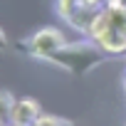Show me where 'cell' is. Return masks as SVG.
<instances>
[{"label":"cell","instance_id":"obj_1","mask_svg":"<svg viewBox=\"0 0 126 126\" xmlns=\"http://www.w3.org/2000/svg\"><path fill=\"white\" fill-rule=\"evenodd\" d=\"M89 37L104 47L106 54H121L126 52V8H99Z\"/></svg>","mask_w":126,"mask_h":126},{"label":"cell","instance_id":"obj_2","mask_svg":"<svg viewBox=\"0 0 126 126\" xmlns=\"http://www.w3.org/2000/svg\"><path fill=\"white\" fill-rule=\"evenodd\" d=\"M104 47L99 45V42H74V45H64V47H59L52 57H49V62H54V64H59V67H64L67 72H72V74H84V72H89L92 67H96L99 62L104 59Z\"/></svg>","mask_w":126,"mask_h":126},{"label":"cell","instance_id":"obj_3","mask_svg":"<svg viewBox=\"0 0 126 126\" xmlns=\"http://www.w3.org/2000/svg\"><path fill=\"white\" fill-rule=\"evenodd\" d=\"M64 35H62L57 27H42L40 32H35L30 37V42L25 45V49L32 54V57H40V59H49L59 47H64Z\"/></svg>","mask_w":126,"mask_h":126},{"label":"cell","instance_id":"obj_4","mask_svg":"<svg viewBox=\"0 0 126 126\" xmlns=\"http://www.w3.org/2000/svg\"><path fill=\"white\" fill-rule=\"evenodd\" d=\"M8 119L17 126H32L40 119V104L35 99H17L8 114Z\"/></svg>","mask_w":126,"mask_h":126},{"label":"cell","instance_id":"obj_5","mask_svg":"<svg viewBox=\"0 0 126 126\" xmlns=\"http://www.w3.org/2000/svg\"><path fill=\"white\" fill-rule=\"evenodd\" d=\"M79 5H82V0H57V13H59V17H64L69 22L74 17V13L79 10Z\"/></svg>","mask_w":126,"mask_h":126},{"label":"cell","instance_id":"obj_6","mask_svg":"<svg viewBox=\"0 0 126 126\" xmlns=\"http://www.w3.org/2000/svg\"><path fill=\"white\" fill-rule=\"evenodd\" d=\"M57 121L59 119H54V116H40L32 126H57Z\"/></svg>","mask_w":126,"mask_h":126},{"label":"cell","instance_id":"obj_7","mask_svg":"<svg viewBox=\"0 0 126 126\" xmlns=\"http://www.w3.org/2000/svg\"><path fill=\"white\" fill-rule=\"evenodd\" d=\"M82 5H87V8H101V5H106V0H82Z\"/></svg>","mask_w":126,"mask_h":126},{"label":"cell","instance_id":"obj_8","mask_svg":"<svg viewBox=\"0 0 126 126\" xmlns=\"http://www.w3.org/2000/svg\"><path fill=\"white\" fill-rule=\"evenodd\" d=\"M57 126H74V124H69V121H57Z\"/></svg>","mask_w":126,"mask_h":126},{"label":"cell","instance_id":"obj_9","mask_svg":"<svg viewBox=\"0 0 126 126\" xmlns=\"http://www.w3.org/2000/svg\"><path fill=\"white\" fill-rule=\"evenodd\" d=\"M5 126H17V124H13V121H10V124H5Z\"/></svg>","mask_w":126,"mask_h":126}]
</instances>
